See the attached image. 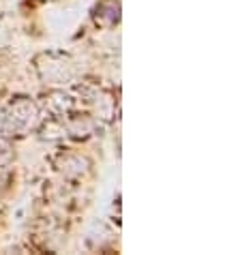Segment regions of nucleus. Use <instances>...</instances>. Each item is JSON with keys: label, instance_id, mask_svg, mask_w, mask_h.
Returning a JSON list of instances; mask_svg holds the SVG:
<instances>
[{"label": "nucleus", "instance_id": "1", "mask_svg": "<svg viewBox=\"0 0 240 255\" xmlns=\"http://www.w3.org/2000/svg\"><path fill=\"white\" fill-rule=\"evenodd\" d=\"M41 120L39 105L28 97H17L13 99L6 116L2 118V127L11 135H26L28 131H32Z\"/></svg>", "mask_w": 240, "mask_h": 255}, {"label": "nucleus", "instance_id": "4", "mask_svg": "<svg viewBox=\"0 0 240 255\" xmlns=\"http://www.w3.org/2000/svg\"><path fill=\"white\" fill-rule=\"evenodd\" d=\"M93 15H95L97 26L112 28V26H116L118 19H120V6H118V2H114V0H105V2H99L95 6Z\"/></svg>", "mask_w": 240, "mask_h": 255}, {"label": "nucleus", "instance_id": "7", "mask_svg": "<svg viewBox=\"0 0 240 255\" xmlns=\"http://www.w3.org/2000/svg\"><path fill=\"white\" fill-rule=\"evenodd\" d=\"M95 108H97V114L101 118H110L112 112H114V99H112L108 93H95Z\"/></svg>", "mask_w": 240, "mask_h": 255}, {"label": "nucleus", "instance_id": "5", "mask_svg": "<svg viewBox=\"0 0 240 255\" xmlns=\"http://www.w3.org/2000/svg\"><path fill=\"white\" fill-rule=\"evenodd\" d=\"M65 129H67V135H71L75 139H86L93 135V131H95V120L90 116H84V114L69 116Z\"/></svg>", "mask_w": 240, "mask_h": 255}, {"label": "nucleus", "instance_id": "6", "mask_svg": "<svg viewBox=\"0 0 240 255\" xmlns=\"http://www.w3.org/2000/svg\"><path fill=\"white\" fill-rule=\"evenodd\" d=\"M45 105H47V110L52 112L54 116H65V114L71 112L73 101H71V97L69 95L60 93V90H54V93H49L45 97Z\"/></svg>", "mask_w": 240, "mask_h": 255}, {"label": "nucleus", "instance_id": "11", "mask_svg": "<svg viewBox=\"0 0 240 255\" xmlns=\"http://www.w3.org/2000/svg\"><path fill=\"white\" fill-rule=\"evenodd\" d=\"M0 193H2V182H0Z\"/></svg>", "mask_w": 240, "mask_h": 255}, {"label": "nucleus", "instance_id": "3", "mask_svg": "<svg viewBox=\"0 0 240 255\" xmlns=\"http://www.w3.org/2000/svg\"><path fill=\"white\" fill-rule=\"evenodd\" d=\"M58 172L69 180H77L90 172V161L80 152H62L58 161H56Z\"/></svg>", "mask_w": 240, "mask_h": 255}, {"label": "nucleus", "instance_id": "8", "mask_svg": "<svg viewBox=\"0 0 240 255\" xmlns=\"http://www.w3.org/2000/svg\"><path fill=\"white\" fill-rule=\"evenodd\" d=\"M65 135H67V129H65V125L58 123V120H49V123L43 125V129H41V137L49 139V141H58Z\"/></svg>", "mask_w": 240, "mask_h": 255}, {"label": "nucleus", "instance_id": "2", "mask_svg": "<svg viewBox=\"0 0 240 255\" xmlns=\"http://www.w3.org/2000/svg\"><path fill=\"white\" fill-rule=\"evenodd\" d=\"M37 71L45 84H65L75 75V65L69 56L49 52L37 58Z\"/></svg>", "mask_w": 240, "mask_h": 255}, {"label": "nucleus", "instance_id": "10", "mask_svg": "<svg viewBox=\"0 0 240 255\" xmlns=\"http://www.w3.org/2000/svg\"><path fill=\"white\" fill-rule=\"evenodd\" d=\"M2 118H4V116H2V114H0V129H2Z\"/></svg>", "mask_w": 240, "mask_h": 255}, {"label": "nucleus", "instance_id": "9", "mask_svg": "<svg viewBox=\"0 0 240 255\" xmlns=\"http://www.w3.org/2000/svg\"><path fill=\"white\" fill-rule=\"evenodd\" d=\"M11 161H13V146L6 139L0 137V172L9 167Z\"/></svg>", "mask_w": 240, "mask_h": 255}]
</instances>
